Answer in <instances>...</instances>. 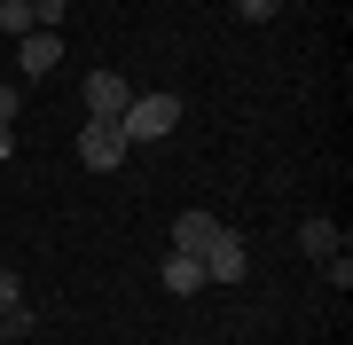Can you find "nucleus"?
I'll list each match as a JSON object with an SVG mask.
<instances>
[{
    "label": "nucleus",
    "mask_w": 353,
    "mask_h": 345,
    "mask_svg": "<svg viewBox=\"0 0 353 345\" xmlns=\"http://www.w3.org/2000/svg\"><path fill=\"white\" fill-rule=\"evenodd\" d=\"M212 228H220L212 212H181V220H173V251H189V259H196L204 243H212Z\"/></svg>",
    "instance_id": "1a4fd4ad"
},
{
    "label": "nucleus",
    "mask_w": 353,
    "mask_h": 345,
    "mask_svg": "<svg viewBox=\"0 0 353 345\" xmlns=\"http://www.w3.org/2000/svg\"><path fill=\"white\" fill-rule=\"evenodd\" d=\"M157 282H165V291H173V298H196V291H212V282H204V267H196L189 251H165V267H157Z\"/></svg>",
    "instance_id": "0eeeda50"
},
{
    "label": "nucleus",
    "mask_w": 353,
    "mask_h": 345,
    "mask_svg": "<svg viewBox=\"0 0 353 345\" xmlns=\"http://www.w3.org/2000/svg\"><path fill=\"white\" fill-rule=\"evenodd\" d=\"M0 345H8V330H0Z\"/></svg>",
    "instance_id": "4468645a"
},
{
    "label": "nucleus",
    "mask_w": 353,
    "mask_h": 345,
    "mask_svg": "<svg viewBox=\"0 0 353 345\" xmlns=\"http://www.w3.org/2000/svg\"><path fill=\"white\" fill-rule=\"evenodd\" d=\"M196 267H204V282H243L252 275V243H243L236 228H212V243L196 251Z\"/></svg>",
    "instance_id": "f03ea898"
},
{
    "label": "nucleus",
    "mask_w": 353,
    "mask_h": 345,
    "mask_svg": "<svg viewBox=\"0 0 353 345\" xmlns=\"http://www.w3.org/2000/svg\"><path fill=\"white\" fill-rule=\"evenodd\" d=\"M126 149H134V141L118 134V118H87V126H79V157H87V173H118Z\"/></svg>",
    "instance_id": "7ed1b4c3"
},
{
    "label": "nucleus",
    "mask_w": 353,
    "mask_h": 345,
    "mask_svg": "<svg viewBox=\"0 0 353 345\" xmlns=\"http://www.w3.org/2000/svg\"><path fill=\"white\" fill-rule=\"evenodd\" d=\"M228 8H236L243 24H275V16H283V0H228Z\"/></svg>",
    "instance_id": "9b49d317"
},
{
    "label": "nucleus",
    "mask_w": 353,
    "mask_h": 345,
    "mask_svg": "<svg viewBox=\"0 0 353 345\" xmlns=\"http://www.w3.org/2000/svg\"><path fill=\"white\" fill-rule=\"evenodd\" d=\"M299 251H306V259H338V251H345L338 220H322V212H314V220H306V228H299Z\"/></svg>",
    "instance_id": "6e6552de"
},
{
    "label": "nucleus",
    "mask_w": 353,
    "mask_h": 345,
    "mask_svg": "<svg viewBox=\"0 0 353 345\" xmlns=\"http://www.w3.org/2000/svg\"><path fill=\"white\" fill-rule=\"evenodd\" d=\"M32 298H24V282H16V275H0V330H8V337H32Z\"/></svg>",
    "instance_id": "423d86ee"
},
{
    "label": "nucleus",
    "mask_w": 353,
    "mask_h": 345,
    "mask_svg": "<svg viewBox=\"0 0 353 345\" xmlns=\"http://www.w3.org/2000/svg\"><path fill=\"white\" fill-rule=\"evenodd\" d=\"M55 63H63V32H24L16 39V71L24 79H48Z\"/></svg>",
    "instance_id": "39448f33"
},
{
    "label": "nucleus",
    "mask_w": 353,
    "mask_h": 345,
    "mask_svg": "<svg viewBox=\"0 0 353 345\" xmlns=\"http://www.w3.org/2000/svg\"><path fill=\"white\" fill-rule=\"evenodd\" d=\"M0 79H8V63H0Z\"/></svg>",
    "instance_id": "2eb2a0df"
},
{
    "label": "nucleus",
    "mask_w": 353,
    "mask_h": 345,
    "mask_svg": "<svg viewBox=\"0 0 353 345\" xmlns=\"http://www.w3.org/2000/svg\"><path fill=\"white\" fill-rule=\"evenodd\" d=\"M0 32H8V39L39 32V24H32V0H0Z\"/></svg>",
    "instance_id": "9d476101"
},
{
    "label": "nucleus",
    "mask_w": 353,
    "mask_h": 345,
    "mask_svg": "<svg viewBox=\"0 0 353 345\" xmlns=\"http://www.w3.org/2000/svg\"><path fill=\"white\" fill-rule=\"evenodd\" d=\"M126 103H134V87H126L118 71H87V94H79V110H87V118H118Z\"/></svg>",
    "instance_id": "20e7f679"
},
{
    "label": "nucleus",
    "mask_w": 353,
    "mask_h": 345,
    "mask_svg": "<svg viewBox=\"0 0 353 345\" xmlns=\"http://www.w3.org/2000/svg\"><path fill=\"white\" fill-rule=\"evenodd\" d=\"M16 110H24V94H16L8 79H0V126H16Z\"/></svg>",
    "instance_id": "f8f14e48"
},
{
    "label": "nucleus",
    "mask_w": 353,
    "mask_h": 345,
    "mask_svg": "<svg viewBox=\"0 0 353 345\" xmlns=\"http://www.w3.org/2000/svg\"><path fill=\"white\" fill-rule=\"evenodd\" d=\"M181 126V94H134V103L126 110H118V134H126V141H165V134H173Z\"/></svg>",
    "instance_id": "f257e3e1"
},
{
    "label": "nucleus",
    "mask_w": 353,
    "mask_h": 345,
    "mask_svg": "<svg viewBox=\"0 0 353 345\" xmlns=\"http://www.w3.org/2000/svg\"><path fill=\"white\" fill-rule=\"evenodd\" d=\"M0 157H16V126H0Z\"/></svg>",
    "instance_id": "ddd939ff"
}]
</instances>
